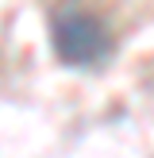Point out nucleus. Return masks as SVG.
Instances as JSON below:
<instances>
[{"mask_svg":"<svg viewBox=\"0 0 154 158\" xmlns=\"http://www.w3.org/2000/svg\"><path fill=\"white\" fill-rule=\"evenodd\" d=\"M50 46L58 62L73 69H96L112 58V31L96 12L81 8L77 0H62L50 12Z\"/></svg>","mask_w":154,"mask_h":158,"instance_id":"f257e3e1","label":"nucleus"}]
</instances>
